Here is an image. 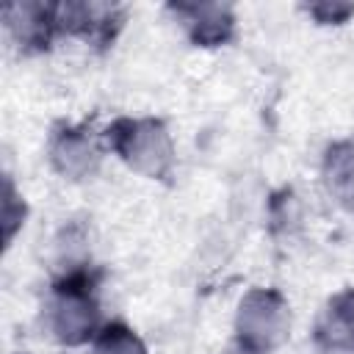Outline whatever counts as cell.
Listing matches in <instances>:
<instances>
[{
	"instance_id": "obj_1",
	"label": "cell",
	"mask_w": 354,
	"mask_h": 354,
	"mask_svg": "<svg viewBox=\"0 0 354 354\" xmlns=\"http://www.w3.org/2000/svg\"><path fill=\"white\" fill-rule=\"evenodd\" d=\"M102 271L80 263L64 268L50 288V307H47V324L53 337L66 346H83L97 337V332L105 326L102 324V310L97 299Z\"/></svg>"
},
{
	"instance_id": "obj_2",
	"label": "cell",
	"mask_w": 354,
	"mask_h": 354,
	"mask_svg": "<svg viewBox=\"0 0 354 354\" xmlns=\"http://www.w3.org/2000/svg\"><path fill=\"white\" fill-rule=\"evenodd\" d=\"M105 147L136 174L169 183L174 171V141L158 116H116L102 130Z\"/></svg>"
},
{
	"instance_id": "obj_3",
	"label": "cell",
	"mask_w": 354,
	"mask_h": 354,
	"mask_svg": "<svg viewBox=\"0 0 354 354\" xmlns=\"http://www.w3.org/2000/svg\"><path fill=\"white\" fill-rule=\"evenodd\" d=\"M290 335V304L277 288H252L241 296L235 310V340L271 354Z\"/></svg>"
},
{
	"instance_id": "obj_4",
	"label": "cell",
	"mask_w": 354,
	"mask_h": 354,
	"mask_svg": "<svg viewBox=\"0 0 354 354\" xmlns=\"http://www.w3.org/2000/svg\"><path fill=\"white\" fill-rule=\"evenodd\" d=\"M102 133H94L91 124L55 122L47 138V160L64 180L80 183L97 174L102 163Z\"/></svg>"
},
{
	"instance_id": "obj_5",
	"label": "cell",
	"mask_w": 354,
	"mask_h": 354,
	"mask_svg": "<svg viewBox=\"0 0 354 354\" xmlns=\"http://www.w3.org/2000/svg\"><path fill=\"white\" fill-rule=\"evenodd\" d=\"M55 8H58L61 36L83 39L94 50L113 47V41L122 33L124 19H127V8L119 3L66 0V3H55Z\"/></svg>"
},
{
	"instance_id": "obj_6",
	"label": "cell",
	"mask_w": 354,
	"mask_h": 354,
	"mask_svg": "<svg viewBox=\"0 0 354 354\" xmlns=\"http://www.w3.org/2000/svg\"><path fill=\"white\" fill-rule=\"evenodd\" d=\"M3 22L22 55L47 53L53 41L61 36L55 3H41V0L8 3L3 8Z\"/></svg>"
},
{
	"instance_id": "obj_7",
	"label": "cell",
	"mask_w": 354,
	"mask_h": 354,
	"mask_svg": "<svg viewBox=\"0 0 354 354\" xmlns=\"http://www.w3.org/2000/svg\"><path fill=\"white\" fill-rule=\"evenodd\" d=\"M166 11L196 47H224L238 36V19L230 3H166Z\"/></svg>"
},
{
	"instance_id": "obj_8",
	"label": "cell",
	"mask_w": 354,
	"mask_h": 354,
	"mask_svg": "<svg viewBox=\"0 0 354 354\" xmlns=\"http://www.w3.org/2000/svg\"><path fill=\"white\" fill-rule=\"evenodd\" d=\"M313 343L326 354H354V288L326 299L313 324Z\"/></svg>"
},
{
	"instance_id": "obj_9",
	"label": "cell",
	"mask_w": 354,
	"mask_h": 354,
	"mask_svg": "<svg viewBox=\"0 0 354 354\" xmlns=\"http://www.w3.org/2000/svg\"><path fill=\"white\" fill-rule=\"evenodd\" d=\"M321 180H324L326 194L346 213H354V138L332 141L324 149Z\"/></svg>"
},
{
	"instance_id": "obj_10",
	"label": "cell",
	"mask_w": 354,
	"mask_h": 354,
	"mask_svg": "<svg viewBox=\"0 0 354 354\" xmlns=\"http://www.w3.org/2000/svg\"><path fill=\"white\" fill-rule=\"evenodd\" d=\"M91 343V354H149L144 340L124 321H108Z\"/></svg>"
},
{
	"instance_id": "obj_11",
	"label": "cell",
	"mask_w": 354,
	"mask_h": 354,
	"mask_svg": "<svg viewBox=\"0 0 354 354\" xmlns=\"http://www.w3.org/2000/svg\"><path fill=\"white\" fill-rule=\"evenodd\" d=\"M25 218H28V205H25V199L17 194L14 180L6 174V180H3V216H0V221H3V243H6V246H11L14 235H17V232L22 230V224H25Z\"/></svg>"
},
{
	"instance_id": "obj_12",
	"label": "cell",
	"mask_w": 354,
	"mask_h": 354,
	"mask_svg": "<svg viewBox=\"0 0 354 354\" xmlns=\"http://www.w3.org/2000/svg\"><path fill=\"white\" fill-rule=\"evenodd\" d=\"M304 11L318 25H346L354 17V3H313L304 6Z\"/></svg>"
},
{
	"instance_id": "obj_13",
	"label": "cell",
	"mask_w": 354,
	"mask_h": 354,
	"mask_svg": "<svg viewBox=\"0 0 354 354\" xmlns=\"http://www.w3.org/2000/svg\"><path fill=\"white\" fill-rule=\"evenodd\" d=\"M221 354H260V351H254V348H249V346H243L241 340H235V337H232V340H230V346H227Z\"/></svg>"
}]
</instances>
